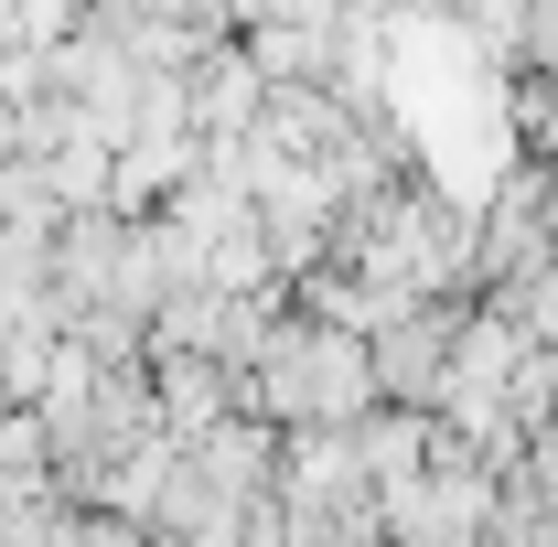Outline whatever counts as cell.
<instances>
[{
  "mask_svg": "<svg viewBox=\"0 0 558 547\" xmlns=\"http://www.w3.org/2000/svg\"><path fill=\"white\" fill-rule=\"evenodd\" d=\"M54 547H150V526H130V515H97V505H75Z\"/></svg>",
  "mask_w": 558,
  "mask_h": 547,
  "instance_id": "4",
  "label": "cell"
},
{
  "mask_svg": "<svg viewBox=\"0 0 558 547\" xmlns=\"http://www.w3.org/2000/svg\"><path fill=\"white\" fill-rule=\"evenodd\" d=\"M376 409H387V398H376V354L354 333L301 323V312L269 333L258 376H247V418H269L279 440H301V429H365Z\"/></svg>",
  "mask_w": 558,
  "mask_h": 547,
  "instance_id": "1",
  "label": "cell"
},
{
  "mask_svg": "<svg viewBox=\"0 0 558 547\" xmlns=\"http://www.w3.org/2000/svg\"><path fill=\"white\" fill-rule=\"evenodd\" d=\"M429 451H440V418H418V409H376L365 429H354V462H365V483H376V494L429 483Z\"/></svg>",
  "mask_w": 558,
  "mask_h": 547,
  "instance_id": "3",
  "label": "cell"
},
{
  "mask_svg": "<svg viewBox=\"0 0 558 547\" xmlns=\"http://www.w3.org/2000/svg\"><path fill=\"white\" fill-rule=\"evenodd\" d=\"M484 301H418L409 323H387V333L365 343L376 354V398L387 409H440V387H451V354H462V323H473Z\"/></svg>",
  "mask_w": 558,
  "mask_h": 547,
  "instance_id": "2",
  "label": "cell"
}]
</instances>
